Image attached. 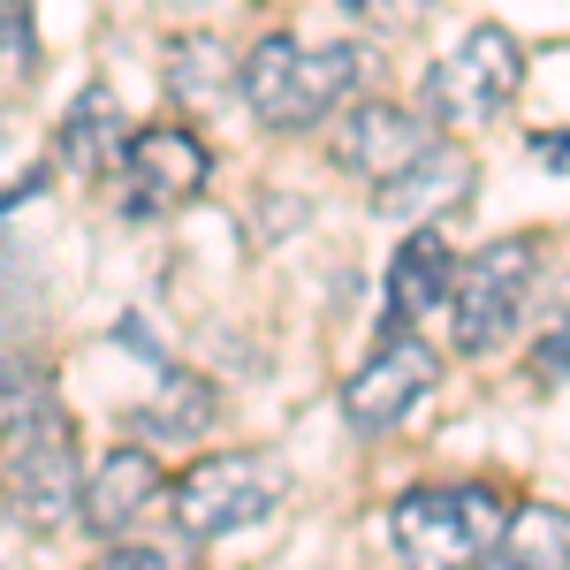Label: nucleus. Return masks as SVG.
<instances>
[{
    "label": "nucleus",
    "mask_w": 570,
    "mask_h": 570,
    "mask_svg": "<svg viewBox=\"0 0 570 570\" xmlns=\"http://www.w3.org/2000/svg\"><path fill=\"white\" fill-rule=\"evenodd\" d=\"M357 23H373V31H411V23H426L434 16V0H343Z\"/></svg>",
    "instance_id": "obj_20"
},
{
    "label": "nucleus",
    "mask_w": 570,
    "mask_h": 570,
    "mask_svg": "<svg viewBox=\"0 0 570 570\" xmlns=\"http://www.w3.org/2000/svg\"><path fill=\"white\" fill-rule=\"evenodd\" d=\"M91 570H190V563H183L176 548H160V540H115Z\"/></svg>",
    "instance_id": "obj_19"
},
{
    "label": "nucleus",
    "mask_w": 570,
    "mask_h": 570,
    "mask_svg": "<svg viewBox=\"0 0 570 570\" xmlns=\"http://www.w3.org/2000/svg\"><path fill=\"white\" fill-rule=\"evenodd\" d=\"M532 153H540V168L570 176V130H532Z\"/></svg>",
    "instance_id": "obj_22"
},
{
    "label": "nucleus",
    "mask_w": 570,
    "mask_h": 570,
    "mask_svg": "<svg viewBox=\"0 0 570 570\" xmlns=\"http://www.w3.org/2000/svg\"><path fill=\"white\" fill-rule=\"evenodd\" d=\"M160 494H168L160 456H153V449H137V441H122V449H107V456L91 464L77 518H85V532H99V540H122L130 525H145V510H153Z\"/></svg>",
    "instance_id": "obj_10"
},
{
    "label": "nucleus",
    "mask_w": 570,
    "mask_h": 570,
    "mask_svg": "<svg viewBox=\"0 0 570 570\" xmlns=\"http://www.w3.org/2000/svg\"><path fill=\"white\" fill-rule=\"evenodd\" d=\"M518 85H525V46H518V31L472 23V31L426 69V85H419L426 107H419V115H426L434 130H480V122H494V115L518 99Z\"/></svg>",
    "instance_id": "obj_3"
},
{
    "label": "nucleus",
    "mask_w": 570,
    "mask_h": 570,
    "mask_svg": "<svg viewBox=\"0 0 570 570\" xmlns=\"http://www.w3.org/2000/svg\"><path fill=\"white\" fill-rule=\"evenodd\" d=\"M282 502V472L252 456V449H220L206 464H190L168 487V510H176L183 540H228L244 525H266V510Z\"/></svg>",
    "instance_id": "obj_5"
},
{
    "label": "nucleus",
    "mask_w": 570,
    "mask_h": 570,
    "mask_svg": "<svg viewBox=\"0 0 570 570\" xmlns=\"http://www.w3.org/2000/svg\"><path fill=\"white\" fill-rule=\"evenodd\" d=\"M434 137L441 130L419 107H403V99H351V107L335 115V137H327V145H335V168H343V176L381 190V183L403 176Z\"/></svg>",
    "instance_id": "obj_9"
},
{
    "label": "nucleus",
    "mask_w": 570,
    "mask_h": 570,
    "mask_svg": "<svg viewBox=\"0 0 570 570\" xmlns=\"http://www.w3.org/2000/svg\"><path fill=\"white\" fill-rule=\"evenodd\" d=\"M472 190V160H464V145H449V130L403 168V176L381 183V220H403V228H419V220H441L456 198Z\"/></svg>",
    "instance_id": "obj_12"
},
{
    "label": "nucleus",
    "mask_w": 570,
    "mask_h": 570,
    "mask_svg": "<svg viewBox=\"0 0 570 570\" xmlns=\"http://www.w3.org/2000/svg\"><path fill=\"white\" fill-rule=\"evenodd\" d=\"M373 77V53L351 39H289V31H266L244 61H236V99L252 107V122L274 137H297L327 115H343L357 99V85Z\"/></svg>",
    "instance_id": "obj_1"
},
{
    "label": "nucleus",
    "mask_w": 570,
    "mask_h": 570,
    "mask_svg": "<svg viewBox=\"0 0 570 570\" xmlns=\"http://www.w3.org/2000/svg\"><path fill=\"white\" fill-rule=\"evenodd\" d=\"M228 85H236V69H228V53H220L206 31L168 39V99H183V107H214Z\"/></svg>",
    "instance_id": "obj_16"
},
{
    "label": "nucleus",
    "mask_w": 570,
    "mask_h": 570,
    "mask_svg": "<svg viewBox=\"0 0 570 570\" xmlns=\"http://www.w3.org/2000/svg\"><path fill=\"white\" fill-rule=\"evenodd\" d=\"M115 176H122V214L160 220L206 190L214 153H206V137H190L183 122H153V130H130V153H122Z\"/></svg>",
    "instance_id": "obj_8"
},
{
    "label": "nucleus",
    "mask_w": 570,
    "mask_h": 570,
    "mask_svg": "<svg viewBox=\"0 0 570 570\" xmlns=\"http://www.w3.org/2000/svg\"><path fill=\"white\" fill-rule=\"evenodd\" d=\"M46 411H53V389H46V373L0 351V449L23 434V426H39Z\"/></svg>",
    "instance_id": "obj_17"
},
{
    "label": "nucleus",
    "mask_w": 570,
    "mask_h": 570,
    "mask_svg": "<svg viewBox=\"0 0 570 570\" xmlns=\"http://www.w3.org/2000/svg\"><path fill=\"white\" fill-rule=\"evenodd\" d=\"M122 153H130V122H122V107H115V91L91 85L77 91V107L61 115V130H53V160H61V176H115L122 168Z\"/></svg>",
    "instance_id": "obj_13"
},
{
    "label": "nucleus",
    "mask_w": 570,
    "mask_h": 570,
    "mask_svg": "<svg viewBox=\"0 0 570 570\" xmlns=\"http://www.w3.org/2000/svg\"><path fill=\"white\" fill-rule=\"evenodd\" d=\"M532 381H540V389L570 381V320H563V327H548V335L532 343Z\"/></svg>",
    "instance_id": "obj_21"
},
{
    "label": "nucleus",
    "mask_w": 570,
    "mask_h": 570,
    "mask_svg": "<svg viewBox=\"0 0 570 570\" xmlns=\"http://www.w3.org/2000/svg\"><path fill=\"white\" fill-rule=\"evenodd\" d=\"M480 570H570V510H556V502L510 510Z\"/></svg>",
    "instance_id": "obj_14"
},
{
    "label": "nucleus",
    "mask_w": 570,
    "mask_h": 570,
    "mask_svg": "<svg viewBox=\"0 0 570 570\" xmlns=\"http://www.w3.org/2000/svg\"><path fill=\"white\" fill-rule=\"evenodd\" d=\"M449 289H456V252L434 220H419L389 259V327H426L434 312H449Z\"/></svg>",
    "instance_id": "obj_11"
},
{
    "label": "nucleus",
    "mask_w": 570,
    "mask_h": 570,
    "mask_svg": "<svg viewBox=\"0 0 570 570\" xmlns=\"http://www.w3.org/2000/svg\"><path fill=\"white\" fill-rule=\"evenodd\" d=\"M532 282H540V236H494L472 259H456V289H449V327L456 351L487 357L494 343H510L518 312H525Z\"/></svg>",
    "instance_id": "obj_4"
},
{
    "label": "nucleus",
    "mask_w": 570,
    "mask_h": 570,
    "mask_svg": "<svg viewBox=\"0 0 570 570\" xmlns=\"http://www.w3.org/2000/svg\"><path fill=\"white\" fill-rule=\"evenodd\" d=\"M8 510L31 532H61L77 525V502H85V464H77V434L61 411H46L39 426L8 441Z\"/></svg>",
    "instance_id": "obj_6"
},
{
    "label": "nucleus",
    "mask_w": 570,
    "mask_h": 570,
    "mask_svg": "<svg viewBox=\"0 0 570 570\" xmlns=\"http://www.w3.org/2000/svg\"><path fill=\"white\" fill-rule=\"evenodd\" d=\"M39 69V23L23 0H0V85H23Z\"/></svg>",
    "instance_id": "obj_18"
},
{
    "label": "nucleus",
    "mask_w": 570,
    "mask_h": 570,
    "mask_svg": "<svg viewBox=\"0 0 570 570\" xmlns=\"http://www.w3.org/2000/svg\"><path fill=\"white\" fill-rule=\"evenodd\" d=\"M502 518H510V502L487 480L411 487V494H395V510H389L403 570H480V556L494 548Z\"/></svg>",
    "instance_id": "obj_2"
},
{
    "label": "nucleus",
    "mask_w": 570,
    "mask_h": 570,
    "mask_svg": "<svg viewBox=\"0 0 570 570\" xmlns=\"http://www.w3.org/2000/svg\"><path fill=\"white\" fill-rule=\"evenodd\" d=\"M434 381H441L434 343L419 327H381V351L365 357L351 373V389H343V419H351L357 434H389V426H403L426 403Z\"/></svg>",
    "instance_id": "obj_7"
},
{
    "label": "nucleus",
    "mask_w": 570,
    "mask_h": 570,
    "mask_svg": "<svg viewBox=\"0 0 570 570\" xmlns=\"http://www.w3.org/2000/svg\"><path fill=\"white\" fill-rule=\"evenodd\" d=\"M214 419H220L214 381H198V373H168L160 395L137 411V434H153V441H198Z\"/></svg>",
    "instance_id": "obj_15"
}]
</instances>
